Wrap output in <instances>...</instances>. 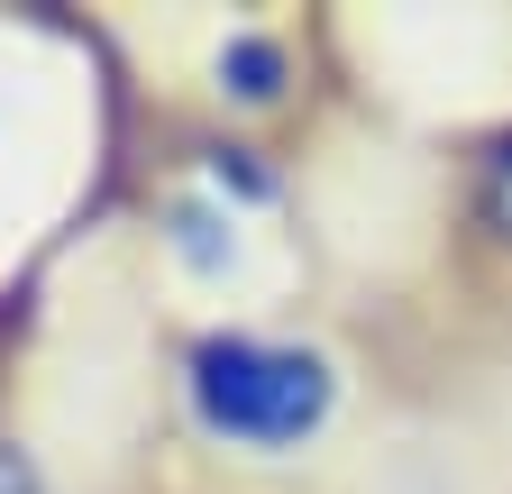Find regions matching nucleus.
I'll use <instances>...</instances> for the list:
<instances>
[{
	"label": "nucleus",
	"mask_w": 512,
	"mask_h": 494,
	"mask_svg": "<svg viewBox=\"0 0 512 494\" xmlns=\"http://www.w3.org/2000/svg\"><path fill=\"white\" fill-rule=\"evenodd\" d=\"M165 403L202 458L238 476H302L357 421V357L293 312H211L174 330Z\"/></svg>",
	"instance_id": "1"
},
{
	"label": "nucleus",
	"mask_w": 512,
	"mask_h": 494,
	"mask_svg": "<svg viewBox=\"0 0 512 494\" xmlns=\"http://www.w3.org/2000/svg\"><path fill=\"white\" fill-rule=\"evenodd\" d=\"M284 220H293V174L238 129L183 147L165 165V183H156V266L192 302V321L275 312Z\"/></svg>",
	"instance_id": "2"
},
{
	"label": "nucleus",
	"mask_w": 512,
	"mask_h": 494,
	"mask_svg": "<svg viewBox=\"0 0 512 494\" xmlns=\"http://www.w3.org/2000/svg\"><path fill=\"white\" fill-rule=\"evenodd\" d=\"M202 101L229 119V129H266L302 101V46L275 19H229L202 46Z\"/></svg>",
	"instance_id": "3"
},
{
	"label": "nucleus",
	"mask_w": 512,
	"mask_h": 494,
	"mask_svg": "<svg viewBox=\"0 0 512 494\" xmlns=\"http://www.w3.org/2000/svg\"><path fill=\"white\" fill-rule=\"evenodd\" d=\"M0 494H55L46 458H37L28 440H10V430H0Z\"/></svg>",
	"instance_id": "4"
},
{
	"label": "nucleus",
	"mask_w": 512,
	"mask_h": 494,
	"mask_svg": "<svg viewBox=\"0 0 512 494\" xmlns=\"http://www.w3.org/2000/svg\"><path fill=\"white\" fill-rule=\"evenodd\" d=\"M485 229H494V238H512V138L485 156Z\"/></svg>",
	"instance_id": "5"
}]
</instances>
